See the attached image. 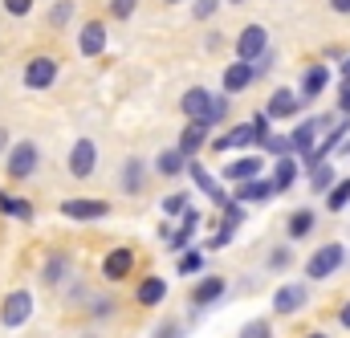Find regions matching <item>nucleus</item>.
<instances>
[{
  "instance_id": "45",
  "label": "nucleus",
  "mask_w": 350,
  "mask_h": 338,
  "mask_svg": "<svg viewBox=\"0 0 350 338\" xmlns=\"http://www.w3.org/2000/svg\"><path fill=\"white\" fill-rule=\"evenodd\" d=\"M114 310H118L114 302H94V318H110Z\"/></svg>"
},
{
  "instance_id": "3",
  "label": "nucleus",
  "mask_w": 350,
  "mask_h": 338,
  "mask_svg": "<svg viewBox=\"0 0 350 338\" xmlns=\"http://www.w3.org/2000/svg\"><path fill=\"white\" fill-rule=\"evenodd\" d=\"M29 318H33V294H29V289H12V294L4 298V306H0V326L21 330Z\"/></svg>"
},
{
  "instance_id": "31",
  "label": "nucleus",
  "mask_w": 350,
  "mask_h": 338,
  "mask_svg": "<svg viewBox=\"0 0 350 338\" xmlns=\"http://www.w3.org/2000/svg\"><path fill=\"white\" fill-rule=\"evenodd\" d=\"M70 16H74V0H57V4L49 8V25H53V29H66Z\"/></svg>"
},
{
  "instance_id": "25",
  "label": "nucleus",
  "mask_w": 350,
  "mask_h": 338,
  "mask_svg": "<svg viewBox=\"0 0 350 338\" xmlns=\"http://www.w3.org/2000/svg\"><path fill=\"white\" fill-rule=\"evenodd\" d=\"M187 155L179 151V147H172V151H159V159H155V168H159V175H167V179H175L179 171H187Z\"/></svg>"
},
{
  "instance_id": "17",
  "label": "nucleus",
  "mask_w": 350,
  "mask_h": 338,
  "mask_svg": "<svg viewBox=\"0 0 350 338\" xmlns=\"http://www.w3.org/2000/svg\"><path fill=\"white\" fill-rule=\"evenodd\" d=\"M131 269H135V249H110L106 261H102L106 281H122V277H131Z\"/></svg>"
},
{
  "instance_id": "38",
  "label": "nucleus",
  "mask_w": 350,
  "mask_h": 338,
  "mask_svg": "<svg viewBox=\"0 0 350 338\" xmlns=\"http://www.w3.org/2000/svg\"><path fill=\"white\" fill-rule=\"evenodd\" d=\"M135 4H139V0H110V16H114V21H131Z\"/></svg>"
},
{
  "instance_id": "23",
  "label": "nucleus",
  "mask_w": 350,
  "mask_h": 338,
  "mask_svg": "<svg viewBox=\"0 0 350 338\" xmlns=\"http://www.w3.org/2000/svg\"><path fill=\"white\" fill-rule=\"evenodd\" d=\"M135 298H139V306H159V302L167 298V277H147V281L135 289Z\"/></svg>"
},
{
  "instance_id": "30",
  "label": "nucleus",
  "mask_w": 350,
  "mask_h": 338,
  "mask_svg": "<svg viewBox=\"0 0 350 338\" xmlns=\"http://www.w3.org/2000/svg\"><path fill=\"white\" fill-rule=\"evenodd\" d=\"M237 338H273V318H253V322H245Z\"/></svg>"
},
{
  "instance_id": "41",
  "label": "nucleus",
  "mask_w": 350,
  "mask_h": 338,
  "mask_svg": "<svg viewBox=\"0 0 350 338\" xmlns=\"http://www.w3.org/2000/svg\"><path fill=\"white\" fill-rule=\"evenodd\" d=\"M155 338H183V326H179L175 318H167V322H159V330H155Z\"/></svg>"
},
{
  "instance_id": "21",
  "label": "nucleus",
  "mask_w": 350,
  "mask_h": 338,
  "mask_svg": "<svg viewBox=\"0 0 350 338\" xmlns=\"http://www.w3.org/2000/svg\"><path fill=\"white\" fill-rule=\"evenodd\" d=\"M261 168H265V164L257 159V155H241V159H228L220 175H224L228 183H241V179H253V175H261Z\"/></svg>"
},
{
  "instance_id": "34",
  "label": "nucleus",
  "mask_w": 350,
  "mask_h": 338,
  "mask_svg": "<svg viewBox=\"0 0 350 338\" xmlns=\"http://www.w3.org/2000/svg\"><path fill=\"white\" fill-rule=\"evenodd\" d=\"M232 233H237V229H228V224H220V229H216V233H212V237L204 241V249H224V245L232 241Z\"/></svg>"
},
{
  "instance_id": "1",
  "label": "nucleus",
  "mask_w": 350,
  "mask_h": 338,
  "mask_svg": "<svg viewBox=\"0 0 350 338\" xmlns=\"http://www.w3.org/2000/svg\"><path fill=\"white\" fill-rule=\"evenodd\" d=\"M37 164H41V147H37L33 139H21V143L8 147L4 171H8V179H29V175L37 171Z\"/></svg>"
},
{
  "instance_id": "16",
  "label": "nucleus",
  "mask_w": 350,
  "mask_h": 338,
  "mask_svg": "<svg viewBox=\"0 0 350 338\" xmlns=\"http://www.w3.org/2000/svg\"><path fill=\"white\" fill-rule=\"evenodd\" d=\"M224 289H228V281H224L220 273H212V277L196 281V289H191V310H204V306L220 302V298H224Z\"/></svg>"
},
{
  "instance_id": "43",
  "label": "nucleus",
  "mask_w": 350,
  "mask_h": 338,
  "mask_svg": "<svg viewBox=\"0 0 350 338\" xmlns=\"http://www.w3.org/2000/svg\"><path fill=\"white\" fill-rule=\"evenodd\" d=\"M179 229H183V233H196V229H200V212H196V208H187V212H183V220H179Z\"/></svg>"
},
{
  "instance_id": "22",
  "label": "nucleus",
  "mask_w": 350,
  "mask_h": 338,
  "mask_svg": "<svg viewBox=\"0 0 350 338\" xmlns=\"http://www.w3.org/2000/svg\"><path fill=\"white\" fill-rule=\"evenodd\" d=\"M314 224H318L314 208H297V212H289L285 233H289V241H301V237H310V233H314Z\"/></svg>"
},
{
  "instance_id": "50",
  "label": "nucleus",
  "mask_w": 350,
  "mask_h": 338,
  "mask_svg": "<svg viewBox=\"0 0 350 338\" xmlns=\"http://www.w3.org/2000/svg\"><path fill=\"white\" fill-rule=\"evenodd\" d=\"M338 155H350V139L342 143V147H338Z\"/></svg>"
},
{
  "instance_id": "5",
  "label": "nucleus",
  "mask_w": 350,
  "mask_h": 338,
  "mask_svg": "<svg viewBox=\"0 0 350 338\" xmlns=\"http://www.w3.org/2000/svg\"><path fill=\"white\" fill-rule=\"evenodd\" d=\"M232 49H237L241 62H253V66H257L265 53H269V33H265V25H245Z\"/></svg>"
},
{
  "instance_id": "36",
  "label": "nucleus",
  "mask_w": 350,
  "mask_h": 338,
  "mask_svg": "<svg viewBox=\"0 0 350 338\" xmlns=\"http://www.w3.org/2000/svg\"><path fill=\"white\" fill-rule=\"evenodd\" d=\"M293 265V249H285V245H277L273 253H269V269H289Z\"/></svg>"
},
{
  "instance_id": "33",
  "label": "nucleus",
  "mask_w": 350,
  "mask_h": 338,
  "mask_svg": "<svg viewBox=\"0 0 350 338\" xmlns=\"http://www.w3.org/2000/svg\"><path fill=\"white\" fill-rule=\"evenodd\" d=\"M204 253H208V249H191V253H183L179 257V273H183V277L200 273V269H204Z\"/></svg>"
},
{
  "instance_id": "7",
  "label": "nucleus",
  "mask_w": 350,
  "mask_h": 338,
  "mask_svg": "<svg viewBox=\"0 0 350 338\" xmlns=\"http://www.w3.org/2000/svg\"><path fill=\"white\" fill-rule=\"evenodd\" d=\"M98 168V147H94V139H78L74 147H70V155H66V171L74 175V179H86L94 175Z\"/></svg>"
},
{
  "instance_id": "4",
  "label": "nucleus",
  "mask_w": 350,
  "mask_h": 338,
  "mask_svg": "<svg viewBox=\"0 0 350 338\" xmlns=\"http://www.w3.org/2000/svg\"><path fill=\"white\" fill-rule=\"evenodd\" d=\"M21 82H25V90H33V94L49 90V86L57 82V62H53L49 53H37V57H29V66H25Z\"/></svg>"
},
{
  "instance_id": "53",
  "label": "nucleus",
  "mask_w": 350,
  "mask_h": 338,
  "mask_svg": "<svg viewBox=\"0 0 350 338\" xmlns=\"http://www.w3.org/2000/svg\"><path fill=\"white\" fill-rule=\"evenodd\" d=\"M232 4H241V0H232Z\"/></svg>"
},
{
  "instance_id": "18",
  "label": "nucleus",
  "mask_w": 350,
  "mask_h": 338,
  "mask_svg": "<svg viewBox=\"0 0 350 338\" xmlns=\"http://www.w3.org/2000/svg\"><path fill=\"white\" fill-rule=\"evenodd\" d=\"M187 175L196 179V187H200V192H204V196H208V200H212L216 208H224V204L232 200V196H228V192H224V187H220V183H216L212 175H208V171H204V168H200V164H196V159L187 164Z\"/></svg>"
},
{
  "instance_id": "51",
  "label": "nucleus",
  "mask_w": 350,
  "mask_h": 338,
  "mask_svg": "<svg viewBox=\"0 0 350 338\" xmlns=\"http://www.w3.org/2000/svg\"><path fill=\"white\" fill-rule=\"evenodd\" d=\"M306 338H330V335H322V330H314V335H306Z\"/></svg>"
},
{
  "instance_id": "29",
  "label": "nucleus",
  "mask_w": 350,
  "mask_h": 338,
  "mask_svg": "<svg viewBox=\"0 0 350 338\" xmlns=\"http://www.w3.org/2000/svg\"><path fill=\"white\" fill-rule=\"evenodd\" d=\"M347 204H350V179H338V183L326 192V208H330V212H342Z\"/></svg>"
},
{
  "instance_id": "35",
  "label": "nucleus",
  "mask_w": 350,
  "mask_h": 338,
  "mask_svg": "<svg viewBox=\"0 0 350 338\" xmlns=\"http://www.w3.org/2000/svg\"><path fill=\"white\" fill-rule=\"evenodd\" d=\"M163 212H167V216H175V212L183 216V212H187V196H183V192H172V196H163Z\"/></svg>"
},
{
  "instance_id": "6",
  "label": "nucleus",
  "mask_w": 350,
  "mask_h": 338,
  "mask_svg": "<svg viewBox=\"0 0 350 338\" xmlns=\"http://www.w3.org/2000/svg\"><path fill=\"white\" fill-rule=\"evenodd\" d=\"M212 106H216V94H212L208 86H187V90L179 94V114H183V118H204V122H208Z\"/></svg>"
},
{
  "instance_id": "28",
  "label": "nucleus",
  "mask_w": 350,
  "mask_h": 338,
  "mask_svg": "<svg viewBox=\"0 0 350 338\" xmlns=\"http://www.w3.org/2000/svg\"><path fill=\"white\" fill-rule=\"evenodd\" d=\"M338 179H334V171L326 168V164H318V168H310V187L318 192V196H326L330 187H334Z\"/></svg>"
},
{
  "instance_id": "40",
  "label": "nucleus",
  "mask_w": 350,
  "mask_h": 338,
  "mask_svg": "<svg viewBox=\"0 0 350 338\" xmlns=\"http://www.w3.org/2000/svg\"><path fill=\"white\" fill-rule=\"evenodd\" d=\"M253 127H257V143L265 147V139H269V110H257L253 114Z\"/></svg>"
},
{
  "instance_id": "39",
  "label": "nucleus",
  "mask_w": 350,
  "mask_h": 338,
  "mask_svg": "<svg viewBox=\"0 0 350 338\" xmlns=\"http://www.w3.org/2000/svg\"><path fill=\"white\" fill-rule=\"evenodd\" d=\"M4 12L8 16H29L33 12V0H4Z\"/></svg>"
},
{
  "instance_id": "13",
  "label": "nucleus",
  "mask_w": 350,
  "mask_h": 338,
  "mask_svg": "<svg viewBox=\"0 0 350 338\" xmlns=\"http://www.w3.org/2000/svg\"><path fill=\"white\" fill-rule=\"evenodd\" d=\"M106 21H86L82 25V33H78V53L82 57H98V53H106Z\"/></svg>"
},
{
  "instance_id": "49",
  "label": "nucleus",
  "mask_w": 350,
  "mask_h": 338,
  "mask_svg": "<svg viewBox=\"0 0 350 338\" xmlns=\"http://www.w3.org/2000/svg\"><path fill=\"white\" fill-rule=\"evenodd\" d=\"M342 82H350V57H342Z\"/></svg>"
},
{
  "instance_id": "37",
  "label": "nucleus",
  "mask_w": 350,
  "mask_h": 338,
  "mask_svg": "<svg viewBox=\"0 0 350 338\" xmlns=\"http://www.w3.org/2000/svg\"><path fill=\"white\" fill-rule=\"evenodd\" d=\"M216 8H220V0H196L191 4V16L196 21H208V16H216Z\"/></svg>"
},
{
  "instance_id": "12",
  "label": "nucleus",
  "mask_w": 350,
  "mask_h": 338,
  "mask_svg": "<svg viewBox=\"0 0 350 338\" xmlns=\"http://www.w3.org/2000/svg\"><path fill=\"white\" fill-rule=\"evenodd\" d=\"M257 78V66L253 62H232V66H224V74H220V86H224V94H245L249 86Z\"/></svg>"
},
{
  "instance_id": "24",
  "label": "nucleus",
  "mask_w": 350,
  "mask_h": 338,
  "mask_svg": "<svg viewBox=\"0 0 350 338\" xmlns=\"http://www.w3.org/2000/svg\"><path fill=\"white\" fill-rule=\"evenodd\" d=\"M273 183H277V196L297 183V159H293V155H281V159L273 164Z\"/></svg>"
},
{
  "instance_id": "47",
  "label": "nucleus",
  "mask_w": 350,
  "mask_h": 338,
  "mask_svg": "<svg viewBox=\"0 0 350 338\" xmlns=\"http://www.w3.org/2000/svg\"><path fill=\"white\" fill-rule=\"evenodd\" d=\"M338 326H342V330H350V302L338 310Z\"/></svg>"
},
{
  "instance_id": "8",
  "label": "nucleus",
  "mask_w": 350,
  "mask_h": 338,
  "mask_svg": "<svg viewBox=\"0 0 350 338\" xmlns=\"http://www.w3.org/2000/svg\"><path fill=\"white\" fill-rule=\"evenodd\" d=\"M249 143H257V127H253V118H249V122H232L220 139H212V151H220V155H224V151H245Z\"/></svg>"
},
{
  "instance_id": "9",
  "label": "nucleus",
  "mask_w": 350,
  "mask_h": 338,
  "mask_svg": "<svg viewBox=\"0 0 350 338\" xmlns=\"http://www.w3.org/2000/svg\"><path fill=\"white\" fill-rule=\"evenodd\" d=\"M306 302H310V285L306 281H285L273 294V314H297Z\"/></svg>"
},
{
  "instance_id": "26",
  "label": "nucleus",
  "mask_w": 350,
  "mask_h": 338,
  "mask_svg": "<svg viewBox=\"0 0 350 338\" xmlns=\"http://www.w3.org/2000/svg\"><path fill=\"white\" fill-rule=\"evenodd\" d=\"M66 273H70V257L53 253L49 261H45V269H41V281H45V285H62V281H66Z\"/></svg>"
},
{
  "instance_id": "11",
  "label": "nucleus",
  "mask_w": 350,
  "mask_h": 338,
  "mask_svg": "<svg viewBox=\"0 0 350 338\" xmlns=\"http://www.w3.org/2000/svg\"><path fill=\"white\" fill-rule=\"evenodd\" d=\"M269 196H277L273 175H269V179H265V175H253V179H241V183L232 187V200H241V204H261Z\"/></svg>"
},
{
  "instance_id": "52",
  "label": "nucleus",
  "mask_w": 350,
  "mask_h": 338,
  "mask_svg": "<svg viewBox=\"0 0 350 338\" xmlns=\"http://www.w3.org/2000/svg\"><path fill=\"white\" fill-rule=\"evenodd\" d=\"M163 4H183V0H163Z\"/></svg>"
},
{
  "instance_id": "42",
  "label": "nucleus",
  "mask_w": 350,
  "mask_h": 338,
  "mask_svg": "<svg viewBox=\"0 0 350 338\" xmlns=\"http://www.w3.org/2000/svg\"><path fill=\"white\" fill-rule=\"evenodd\" d=\"M224 118H228V102H224V98H216V106H212V114H208V122L216 127V122H224Z\"/></svg>"
},
{
  "instance_id": "20",
  "label": "nucleus",
  "mask_w": 350,
  "mask_h": 338,
  "mask_svg": "<svg viewBox=\"0 0 350 338\" xmlns=\"http://www.w3.org/2000/svg\"><path fill=\"white\" fill-rule=\"evenodd\" d=\"M326 86H330V70L326 66H310L301 74V102H318L326 94Z\"/></svg>"
},
{
  "instance_id": "46",
  "label": "nucleus",
  "mask_w": 350,
  "mask_h": 338,
  "mask_svg": "<svg viewBox=\"0 0 350 338\" xmlns=\"http://www.w3.org/2000/svg\"><path fill=\"white\" fill-rule=\"evenodd\" d=\"M330 4V12H338V16H350V0H326Z\"/></svg>"
},
{
  "instance_id": "14",
  "label": "nucleus",
  "mask_w": 350,
  "mask_h": 338,
  "mask_svg": "<svg viewBox=\"0 0 350 338\" xmlns=\"http://www.w3.org/2000/svg\"><path fill=\"white\" fill-rule=\"evenodd\" d=\"M301 106H306V102H301V94H293V90H285V86H277V90L269 94V102H265L269 118H293Z\"/></svg>"
},
{
  "instance_id": "2",
  "label": "nucleus",
  "mask_w": 350,
  "mask_h": 338,
  "mask_svg": "<svg viewBox=\"0 0 350 338\" xmlns=\"http://www.w3.org/2000/svg\"><path fill=\"white\" fill-rule=\"evenodd\" d=\"M342 265H347V249L342 245H322V249H314L310 261H306V277L310 281H322V277L338 273Z\"/></svg>"
},
{
  "instance_id": "44",
  "label": "nucleus",
  "mask_w": 350,
  "mask_h": 338,
  "mask_svg": "<svg viewBox=\"0 0 350 338\" xmlns=\"http://www.w3.org/2000/svg\"><path fill=\"white\" fill-rule=\"evenodd\" d=\"M338 114H350V82L338 86Z\"/></svg>"
},
{
  "instance_id": "10",
  "label": "nucleus",
  "mask_w": 350,
  "mask_h": 338,
  "mask_svg": "<svg viewBox=\"0 0 350 338\" xmlns=\"http://www.w3.org/2000/svg\"><path fill=\"white\" fill-rule=\"evenodd\" d=\"M208 131H212V122H204V118H187V127H183V135H179V151L187 155V159H196L204 147H208Z\"/></svg>"
},
{
  "instance_id": "32",
  "label": "nucleus",
  "mask_w": 350,
  "mask_h": 338,
  "mask_svg": "<svg viewBox=\"0 0 350 338\" xmlns=\"http://www.w3.org/2000/svg\"><path fill=\"white\" fill-rule=\"evenodd\" d=\"M265 151H269L273 159L293 155V139H289V135H269V139H265Z\"/></svg>"
},
{
  "instance_id": "15",
  "label": "nucleus",
  "mask_w": 350,
  "mask_h": 338,
  "mask_svg": "<svg viewBox=\"0 0 350 338\" xmlns=\"http://www.w3.org/2000/svg\"><path fill=\"white\" fill-rule=\"evenodd\" d=\"M62 216H70V220H102V216H110V204L106 200H62Z\"/></svg>"
},
{
  "instance_id": "48",
  "label": "nucleus",
  "mask_w": 350,
  "mask_h": 338,
  "mask_svg": "<svg viewBox=\"0 0 350 338\" xmlns=\"http://www.w3.org/2000/svg\"><path fill=\"white\" fill-rule=\"evenodd\" d=\"M8 147H12V143H8V131H4V127H0V155H4V151H8Z\"/></svg>"
},
{
  "instance_id": "19",
  "label": "nucleus",
  "mask_w": 350,
  "mask_h": 338,
  "mask_svg": "<svg viewBox=\"0 0 350 338\" xmlns=\"http://www.w3.org/2000/svg\"><path fill=\"white\" fill-rule=\"evenodd\" d=\"M143 187H147V164H143V155H131L122 164V192L126 196H143Z\"/></svg>"
},
{
  "instance_id": "27",
  "label": "nucleus",
  "mask_w": 350,
  "mask_h": 338,
  "mask_svg": "<svg viewBox=\"0 0 350 338\" xmlns=\"http://www.w3.org/2000/svg\"><path fill=\"white\" fill-rule=\"evenodd\" d=\"M0 212H8L16 220H33V204L29 200H16V196H4V192H0Z\"/></svg>"
}]
</instances>
